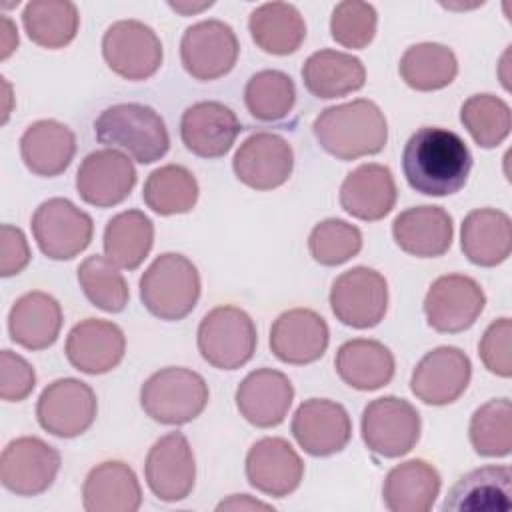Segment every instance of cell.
Here are the masks:
<instances>
[{
  "mask_svg": "<svg viewBox=\"0 0 512 512\" xmlns=\"http://www.w3.org/2000/svg\"><path fill=\"white\" fill-rule=\"evenodd\" d=\"M256 46L274 56L296 52L306 38V24L300 10L288 2H266L252 10L248 20Z\"/></svg>",
  "mask_w": 512,
  "mask_h": 512,
  "instance_id": "cell-35",
  "label": "cell"
},
{
  "mask_svg": "<svg viewBox=\"0 0 512 512\" xmlns=\"http://www.w3.org/2000/svg\"><path fill=\"white\" fill-rule=\"evenodd\" d=\"M392 236L404 252L418 258H436L452 246V216L442 206H414L394 218Z\"/></svg>",
  "mask_w": 512,
  "mask_h": 512,
  "instance_id": "cell-25",
  "label": "cell"
},
{
  "mask_svg": "<svg viewBox=\"0 0 512 512\" xmlns=\"http://www.w3.org/2000/svg\"><path fill=\"white\" fill-rule=\"evenodd\" d=\"M470 376V358L460 348L438 346L416 364L410 378V390L424 404L446 406L464 394Z\"/></svg>",
  "mask_w": 512,
  "mask_h": 512,
  "instance_id": "cell-15",
  "label": "cell"
},
{
  "mask_svg": "<svg viewBox=\"0 0 512 512\" xmlns=\"http://www.w3.org/2000/svg\"><path fill=\"white\" fill-rule=\"evenodd\" d=\"M330 308L350 328L364 330L380 324L388 310L386 278L368 266L342 272L332 284Z\"/></svg>",
  "mask_w": 512,
  "mask_h": 512,
  "instance_id": "cell-9",
  "label": "cell"
},
{
  "mask_svg": "<svg viewBox=\"0 0 512 512\" xmlns=\"http://www.w3.org/2000/svg\"><path fill=\"white\" fill-rule=\"evenodd\" d=\"M362 248V232L340 218H326L308 236V250L322 266H340Z\"/></svg>",
  "mask_w": 512,
  "mask_h": 512,
  "instance_id": "cell-44",
  "label": "cell"
},
{
  "mask_svg": "<svg viewBox=\"0 0 512 512\" xmlns=\"http://www.w3.org/2000/svg\"><path fill=\"white\" fill-rule=\"evenodd\" d=\"M242 124L236 114L222 102L206 100L188 106L180 120V138L192 154L200 158H220L224 156Z\"/></svg>",
  "mask_w": 512,
  "mask_h": 512,
  "instance_id": "cell-21",
  "label": "cell"
},
{
  "mask_svg": "<svg viewBox=\"0 0 512 512\" xmlns=\"http://www.w3.org/2000/svg\"><path fill=\"white\" fill-rule=\"evenodd\" d=\"M2 24H4V38H2V60H4L18 46V34H16L10 18H2Z\"/></svg>",
  "mask_w": 512,
  "mask_h": 512,
  "instance_id": "cell-50",
  "label": "cell"
},
{
  "mask_svg": "<svg viewBox=\"0 0 512 512\" xmlns=\"http://www.w3.org/2000/svg\"><path fill=\"white\" fill-rule=\"evenodd\" d=\"M376 26L378 14L376 8L368 2L346 0L332 10L330 34L344 48H366L374 40Z\"/></svg>",
  "mask_w": 512,
  "mask_h": 512,
  "instance_id": "cell-45",
  "label": "cell"
},
{
  "mask_svg": "<svg viewBox=\"0 0 512 512\" xmlns=\"http://www.w3.org/2000/svg\"><path fill=\"white\" fill-rule=\"evenodd\" d=\"M510 336H512V322L510 318H498L494 320L480 344H478V354L484 366L502 378H510L512 374V358H510Z\"/></svg>",
  "mask_w": 512,
  "mask_h": 512,
  "instance_id": "cell-46",
  "label": "cell"
},
{
  "mask_svg": "<svg viewBox=\"0 0 512 512\" xmlns=\"http://www.w3.org/2000/svg\"><path fill=\"white\" fill-rule=\"evenodd\" d=\"M248 112L262 122L282 120L296 102V86L292 78L280 70H260L250 76L244 88Z\"/></svg>",
  "mask_w": 512,
  "mask_h": 512,
  "instance_id": "cell-40",
  "label": "cell"
},
{
  "mask_svg": "<svg viewBox=\"0 0 512 512\" xmlns=\"http://www.w3.org/2000/svg\"><path fill=\"white\" fill-rule=\"evenodd\" d=\"M78 282L86 298L104 312H122L128 304L130 292L126 278L106 256H88L78 266Z\"/></svg>",
  "mask_w": 512,
  "mask_h": 512,
  "instance_id": "cell-43",
  "label": "cell"
},
{
  "mask_svg": "<svg viewBox=\"0 0 512 512\" xmlns=\"http://www.w3.org/2000/svg\"><path fill=\"white\" fill-rule=\"evenodd\" d=\"M60 470V454L36 436H20L6 444L0 456L2 486L18 496L46 492Z\"/></svg>",
  "mask_w": 512,
  "mask_h": 512,
  "instance_id": "cell-13",
  "label": "cell"
},
{
  "mask_svg": "<svg viewBox=\"0 0 512 512\" xmlns=\"http://www.w3.org/2000/svg\"><path fill=\"white\" fill-rule=\"evenodd\" d=\"M398 198L396 182L388 166L362 164L340 186V206L354 218L374 222L392 212Z\"/></svg>",
  "mask_w": 512,
  "mask_h": 512,
  "instance_id": "cell-26",
  "label": "cell"
},
{
  "mask_svg": "<svg viewBox=\"0 0 512 512\" xmlns=\"http://www.w3.org/2000/svg\"><path fill=\"white\" fill-rule=\"evenodd\" d=\"M36 386V374L28 360L12 350L0 354V396L6 402H22L32 394Z\"/></svg>",
  "mask_w": 512,
  "mask_h": 512,
  "instance_id": "cell-47",
  "label": "cell"
},
{
  "mask_svg": "<svg viewBox=\"0 0 512 512\" xmlns=\"http://www.w3.org/2000/svg\"><path fill=\"white\" fill-rule=\"evenodd\" d=\"M102 56L108 68L124 80H146L162 64V42L140 20H118L104 32Z\"/></svg>",
  "mask_w": 512,
  "mask_h": 512,
  "instance_id": "cell-10",
  "label": "cell"
},
{
  "mask_svg": "<svg viewBox=\"0 0 512 512\" xmlns=\"http://www.w3.org/2000/svg\"><path fill=\"white\" fill-rule=\"evenodd\" d=\"M306 90L322 100L356 92L366 82V68L360 58L340 50H318L302 66Z\"/></svg>",
  "mask_w": 512,
  "mask_h": 512,
  "instance_id": "cell-33",
  "label": "cell"
},
{
  "mask_svg": "<svg viewBox=\"0 0 512 512\" xmlns=\"http://www.w3.org/2000/svg\"><path fill=\"white\" fill-rule=\"evenodd\" d=\"M254 320L236 306L212 308L198 326V350L202 358L220 370L244 366L256 352Z\"/></svg>",
  "mask_w": 512,
  "mask_h": 512,
  "instance_id": "cell-6",
  "label": "cell"
},
{
  "mask_svg": "<svg viewBox=\"0 0 512 512\" xmlns=\"http://www.w3.org/2000/svg\"><path fill=\"white\" fill-rule=\"evenodd\" d=\"M200 298V274L182 254H160L140 278L144 308L168 322L186 318Z\"/></svg>",
  "mask_w": 512,
  "mask_h": 512,
  "instance_id": "cell-4",
  "label": "cell"
},
{
  "mask_svg": "<svg viewBox=\"0 0 512 512\" xmlns=\"http://www.w3.org/2000/svg\"><path fill=\"white\" fill-rule=\"evenodd\" d=\"M330 340L326 320L310 308L282 312L270 328V350L286 364H310L324 356Z\"/></svg>",
  "mask_w": 512,
  "mask_h": 512,
  "instance_id": "cell-20",
  "label": "cell"
},
{
  "mask_svg": "<svg viewBox=\"0 0 512 512\" xmlns=\"http://www.w3.org/2000/svg\"><path fill=\"white\" fill-rule=\"evenodd\" d=\"M154 224L140 210H126L108 220L104 230V254L118 268L134 270L150 254Z\"/></svg>",
  "mask_w": 512,
  "mask_h": 512,
  "instance_id": "cell-36",
  "label": "cell"
},
{
  "mask_svg": "<svg viewBox=\"0 0 512 512\" xmlns=\"http://www.w3.org/2000/svg\"><path fill=\"white\" fill-rule=\"evenodd\" d=\"M402 80L420 92L440 90L452 84L458 74L456 54L438 42L410 46L398 64Z\"/></svg>",
  "mask_w": 512,
  "mask_h": 512,
  "instance_id": "cell-37",
  "label": "cell"
},
{
  "mask_svg": "<svg viewBox=\"0 0 512 512\" xmlns=\"http://www.w3.org/2000/svg\"><path fill=\"white\" fill-rule=\"evenodd\" d=\"M338 376L356 390H378L394 376V354L378 340L354 338L344 342L336 352Z\"/></svg>",
  "mask_w": 512,
  "mask_h": 512,
  "instance_id": "cell-34",
  "label": "cell"
},
{
  "mask_svg": "<svg viewBox=\"0 0 512 512\" xmlns=\"http://www.w3.org/2000/svg\"><path fill=\"white\" fill-rule=\"evenodd\" d=\"M236 178L254 190L282 186L294 168V152L286 138L272 132L250 134L234 154Z\"/></svg>",
  "mask_w": 512,
  "mask_h": 512,
  "instance_id": "cell-16",
  "label": "cell"
},
{
  "mask_svg": "<svg viewBox=\"0 0 512 512\" xmlns=\"http://www.w3.org/2000/svg\"><path fill=\"white\" fill-rule=\"evenodd\" d=\"M460 246L464 256L476 266H498L512 252L510 216L496 208L472 210L460 230Z\"/></svg>",
  "mask_w": 512,
  "mask_h": 512,
  "instance_id": "cell-30",
  "label": "cell"
},
{
  "mask_svg": "<svg viewBox=\"0 0 512 512\" xmlns=\"http://www.w3.org/2000/svg\"><path fill=\"white\" fill-rule=\"evenodd\" d=\"M32 234L44 256L72 260L88 248L94 224L92 218L66 198L42 202L32 216Z\"/></svg>",
  "mask_w": 512,
  "mask_h": 512,
  "instance_id": "cell-8",
  "label": "cell"
},
{
  "mask_svg": "<svg viewBox=\"0 0 512 512\" xmlns=\"http://www.w3.org/2000/svg\"><path fill=\"white\" fill-rule=\"evenodd\" d=\"M208 6H212V2H204V4H198V6H190V4H174V2H170V8H174L176 12H182V14H194V12H200V10H204V8H208Z\"/></svg>",
  "mask_w": 512,
  "mask_h": 512,
  "instance_id": "cell-51",
  "label": "cell"
},
{
  "mask_svg": "<svg viewBox=\"0 0 512 512\" xmlns=\"http://www.w3.org/2000/svg\"><path fill=\"white\" fill-rule=\"evenodd\" d=\"M0 274L4 278L20 274L30 262V248L24 232L12 224L0 228Z\"/></svg>",
  "mask_w": 512,
  "mask_h": 512,
  "instance_id": "cell-48",
  "label": "cell"
},
{
  "mask_svg": "<svg viewBox=\"0 0 512 512\" xmlns=\"http://www.w3.org/2000/svg\"><path fill=\"white\" fill-rule=\"evenodd\" d=\"M206 380L188 368L168 366L154 372L140 388V406L156 422L180 426L192 422L208 404Z\"/></svg>",
  "mask_w": 512,
  "mask_h": 512,
  "instance_id": "cell-5",
  "label": "cell"
},
{
  "mask_svg": "<svg viewBox=\"0 0 512 512\" xmlns=\"http://www.w3.org/2000/svg\"><path fill=\"white\" fill-rule=\"evenodd\" d=\"M94 390L78 378H60L48 384L36 404L40 426L58 438H76L96 420Z\"/></svg>",
  "mask_w": 512,
  "mask_h": 512,
  "instance_id": "cell-11",
  "label": "cell"
},
{
  "mask_svg": "<svg viewBox=\"0 0 512 512\" xmlns=\"http://www.w3.org/2000/svg\"><path fill=\"white\" fill-rule=\"evenodd\" d=\"M460 122L482 148L502 144L512 126L510 106L494 94H474L460 108Z\"/></svg>",
  "mask_w": 512,
  "mask_h": 512,
  "instance_id": "cell-42",
  "label": "cell"
},
{
  "mask_svg": "<svg viewBox=\"0 0 512 512\" xmlns=\"http://www.w3.org/2000/svg\"><path fill=\"white\" fill-rule=\"evenodd\" d=\"M470 442L476 454L488 458L508 456L512 450V406L508 398H494L474 410Z\"/></svg>",
  "mask_w": 512,
  "mask_h": 512,
  "instance_id": "cell-41",
  "label": "cell"
},
{
  "mask_svg": "<svg viewBox=\"0 0 512 512\" xmlns=\"http://www.w3.org/2000/svg\"><path fill=\"white\" fill-rule=\"evenodd\" d=\"M512 508V472L508 466H482L464 474L448 492L442 510L508 512Z\"/></svg>",
  "mask_w": 512,
  "mask_h": 512,
  "instance_id": "cell-27",
  "label": "cell"
},
{
  "mask_svg": "<svg viewBox=\"0 0 512 512\" xmlns=\"http://www.w3.org/2000/svg\"><path fill=\"white\" fill-rule=\"evenodd\" d=\"M60 328L62 308L58 300L46 292H26L10 308V338L26 350H44L52 346L60 334Z\"/></svg>",
  "mask_w": 512,
  "mask_h": 512,
  "instance_id": "cell-29",
  "label": "cell"
},
{
  "mask_svg": "<svg viewBox=\"0 0 512 512\" xmlns=\"http://www.w3.org/2000/svg\"><path fill=\"white\" fill-rule=\"evenodd\" d=\"M440 492V474L426 460L394 466L384 480L382 500L390 512H428Z\"/></svg>",
  "mask_w": 512,
  "mask_h": 512,
  "instance_id": "cell-32",
  "label": "cell"
},
{
  "mask_svg": "<svg viewBox=\"0 0 512 512\" xmlns=\"http://www.w3.org/2000/svg\"><path fill=\"white\" fill-rule=\"evenodd\" d=\"M312 130L318 144L338 160L378 154L388 140L384 112L366 98L326 108L314 120Z\"/></svg>",
  "mask_w": 512,
  "mask_h": 512,
  "instance_id": "cell-2",
  "label": "cell"
},
{
  "mask_svg": "<svg viewBox=\"0 0 512 512\" xmlns=\"http://www.w3.org/2000/svg\"><path fill=\"white\" fill-rule=\"evenodd\" d=\"M198 182L194 174L180 164H166L150 172L142 198L146 206L160 214H186L198 202Z\"/></svg>",
  "mask_w": 512,
  "mask_h": 512,
  "instance_id": "cell-39",
  "label": "cell"
},
{
  "mask_svg": "<svg viewBox=\"0 0 512 512\" xmlns=\"http://www.w3.org/2000/svg\"><path fill=\"white\" fill-rule=\"evenodd\" d=\"M240 54L234 30L222 20H202L186 28L180 40V60L184 70L200 80L226 76Z\"/></svg>",
  "mask_w": 512,
  "mask_h": 512,
  "instance_id": "cell-12",
  "label": "cell"
},
{
  "mask_svg": "<svg viewBox=\"0 0 512 512\" xmlns=\"http://www.w3.org/2000/svg\"><path fill=\"white\" fill-rule=\"evenodd\" d=\"M126 352V338L120 326L100 318L78 322L66 338L68 362L84 374H104L116 368Z\"/></svg>",
  "mask_w": 512,
  "mask_h": 512,
  "instance_id": "cell-23",
  "label": "cell"
},
{
  "mask_svg": "<svg viewBox=\"0 0 512 512\" xmlns=\"http://www.w3.org/2000/svg\"><path fill=\"white\" fill-rule=\"evenodd\" d=\"M76 154L74 132L58 120H38L20 138V156L26 168L38 176L62 174Z\"/></svg>",
  "mask_w": 512,
  "mask_h": 512,
  "instance_id": "cell-31",
  "label": "cell"
},
{
  "mask_svg": "<svg viewBox=\"0 0 512 512\" xmlns=\"http://www.w3.org/2000/svg\"><path fill=\"white\" fill-rule=\"evenodd\" d=\"M304 476V462L284 438H262L248 450V482L274 498L292 494Z\"/></svg>",
  "mask_w": 512,
  "mask_h": 512,
  "instance_id": "cell-22",
  "label": "cell"
},
{
  "mask_svg": "<svg viewBox=\"0 0 512 512\" xmlns=\"http://www.w3.org/2000/svg\"><path fill=\"white\" fill-rule=\"evenodd\" d=\"M134 184L136 168L132 160L114 148L90 152L76 172V190L80 198L96 208L120 204L128 198Z\"/></svg>",
  "mask_w": 512,
  "mask_h": 512,
  "instance_id": "cell-18",
  "label": "cell"
},
{
  "mask_svg": "<svg viewBox=\"0 0 512 512\" xmlns=\"http://www.w3.org/2000/svg\"><path fill=\"white\" fill-rule=\"evenodd\" d=\"M216 510L222 512V510H274V508H272V504H266V502L250 498L248 494H240V496L234 494L228 500H222L216 506Z\"/></svg>",
  "mask_w": 512,
  "mask_h": 512,
  "instance_id": "cell-49",
  "label": "cell"
},
{
  "mask_svg": "<svg viewBox=\"0 0 512 512\" xmlns=\"http://www.w3.org/2000/svg\"><path fill=\"white\" fill-rule=\"evenodd\" d=\"M142 504V490L134 470L108 460L94 466L82 486V506L88 512H136Z\"/></svg>",
  "mask_w": 512,
  "mask_h": 512,
  "instance_id": "cell-28",
  "label": "cell"
},
{
  "mask_svg": "<svg viewBox=\"0 0 512 512\" xmlns=\"http://www.w3.org/2000/svg\"><path fill=\"white\" fill-rule=\"evenodd\" d=\"M486 306L482 286L464 274H446L432 282L424 298V314L436 332L468 330Z\"/></svg>",
  "mask_w": 512,
  "mask_h": 512,
  "instance_id": "cell-14",
  "label": "cell"
},
{
  "mask_svg": "<svg viewBox=\"0 0 512 512\" xmlns=\"http://www.w3.org/2000/svg\"><path fill=\"white\" fill-rule=\"evenodd\" d=\"M470 170L472 154L466 142L446 128H418L402 152L406 182L424 196L456 194L464 188Z\"/></svg>",
  "mask_w": 512,
  "mask_h": 512,
  "instance_id": "cell-1",
  "label": "cell"
},
{
  "mask_svg": "<svg viewBox=\"0 0 512 512\" xmlns=\"http://www.w3.org/2000/svg\"><path fill=\"white\" fill-rule=\"evenodd\" d=\"M22 24L34 44L56 50L76 38L80 16L68 0H32L24 8Z\"/></svg>",
  "mask_w": 512,
  "mask_h": 512,
  "instance_id": "cell-38",
  "label": "cell"
},
{
  "mask_svg": "<svg viewBox=\"0 0 512 512\" xmlns=\"http://www.w3.org/2000/svg\"><path fill=\"white\" fill-rule=\"evenodd\" d=\"M420 426L418 410L396 396L376 398L362 412V440L382 458L408 454L420 438Z\"/></svg>",
  "mask_w": 512,
  "mask_h": 512,
  "instance_id": "cell-7",
  "label": "cell"
},
{
  "mask_svg": "<svg viewBox=\"0 0 512 512\" xmlns=\"http://www.w3.org/2000/svg\"><path fill=\"white\" fill-rule=\"evenodd\" d=\"M100 144L128 152L140 164L160 160L170 148V136L162 116L146 104H114L94 122Z\"/></svg>",
  "mask_w": 512,
  "mask_h": 512,
  "instance_id": "cell-3",
  "label": "cell"
},
{
  "mask_svg": "<svg viewBox=\"0 0 512 512\" xmlns=\"http://www.w3.org/2000/svg\"><path fill=\"white\" fill-rule=\"evenodd\" d=\"M294 400V388L286 374L272 368L250 372L236 388L240 414L258 428H272L284 422Z\"/></svg>",
  "mask_w": 512,
  "mask_h": 512,
  "instance_id": "cell-24",
  "label": "cell"
},
{
  "mask_svg": "<svg viewBox=\"0 0 512 512\" xmlns=\"http://www.w3.org/2000/svg\"><path fill=\"white\" fill-rule=\"evenodd\" d=\"M146 484L162 502L184 500L196 480L192 448L182 432H170L154 442L144 464Z\"/></svg>",
  "mask_w": 512,
  "mask_h": 512,
  "instance_id": "cell-17",
  "label": "cell"
},
{
  "mask_svg": "<svg viewBox=\"0 0 512 512\" xmlns=\"http://www.w3.org/2000/svg\"><path fill=\"white\" fill-rule=\"evenodd\" d=\"M292 434L310 456H330L350 442L352 422L342 404L328 398H310L296 408Z\"/></svg>",
  "mask_w": 512,
  "mask_h": 512,
  "instance_id": "cell-19",
  "label": "cell"
}]
</instances>
